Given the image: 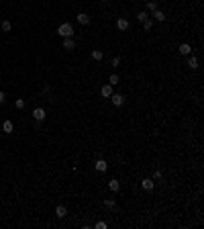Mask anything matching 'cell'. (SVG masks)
<instances>
[{"instance_id":"cell-1","label":"cell","mask_w":204,"mask_h":229,"mask_svg":"<svg viewBox=\"0 0 204 229\" xmlns=\"http://www.w3.org/2000/svg\"><path fill=\"white\" fill-rule=\"evenodd\" d=\"M57 35H59V37H72V35H73V27L69 23H61L57 27Z\"/></svg>"},{"instance_id":"cell-2","label":"cell","mask_w":204,"mask_h":229,"mask_svg":"<svg viewBox=\"0 0 204 229\" xmlns=\"http://www.w3.org/2000/svg\"><path fill=\"white\" fill-rule=\"evenodd\" d=\"M33 119H35V121H37V123H41V121H45V108H35V111H33Z\"/></svg>"},{"instance_id":"cell-3","label":"cell","mask_w":204,"mask_h":229,"mask_svg":"<svg viewBox=\"0 0 204 229\" xmlns=\"http://www.w3.org/2000/svg\"><path fill=\"white\" fill-rule=\"evenodd\" d=\"M110 100H112V104H114V107H122V104H125V98H122V94H114V92H112Z\"/></svg>"},{"instance_id":"cell-4","label":"cell","mask_w":204,"mask_h":229,"mask_svg":"<svg viewBox=\"0 0 204 229\" xmlns=\"http://www.w3.org/2000/svg\"><path fill=\"white\" fill-rule=\"evenodd\" d=\"M73 47H76V41H73L72 37H63V49H68V51H72Z\"/></svg>"},{"instance_id":"cell-5","label":"cell","mask_w":204,"mask_h":229,"mask_svg":"<svg viewBox=\"0 0 204 229\" xmlns=\"http://www.w3.org/2000/svg\"><path fill=\"white\" fill-rule=\"evenodd\" d=\"M100 94H102L104 98H110V96H112V86H110V84H104V86L100 88Z\"/></svg>"},{"instance_id":"cell-6","label":"cell","mask_w":204,"mask_h":229,"mask_svg":"<svg viewBox=\"0 0 204 229\" xmlns=\"http://www.w3.org/2000/svg\"><path fill=\"white\" fill-rule=\"evenodd\" d=\"M117 27H118V31H126L129 27H131V23H129L126 19H118L117 21Z\"/></svg>"},{"instance_id":"cell-7","label":"cell","mask_w":204,"mask_h":229,"mask_svg":"<svg viewBox=\"0 0 204 229\" xmlns=\"http://www.w3.org/2000/svg\"><path fill=\"white\" fill-rule=\"evenodd\" d=\"M108 188H110L112 192H118V190H121V182L118 180H108Z\"/></svg>"},{"instance_id":"cell-8","label":"cell","mask_w":204,"mask_h":229,"mask_svg":"<svg viewBox=\"0 0 204 229\" xmlns=\"http://www.w3.org/2000/svg\"><path fill=\"white\" fill-rule=\"evenodd\" d=\"M0 29L4 31V33H10V31H12V23H10V21H2V23H0Z\"/></svg>"},{"instance_id":"cell-9","label":"cell","mask_w":204,"mask_h":229,"mask_svg":"<svg viewBox=\"0 0 204 229\" xmlns=\"http://www.w3.org/2000/svg\"><path fill=\"white\" fill-rule=\"evenodd\" d=\"M78 23L80 25H90V16H88L86 12H80V15H78Z\"/></svg>"},{"instance_id":"cell-10","label":"cell","mask_w":204,"mask_h":229,"mask_svg":"<svg viewBox=\"0 0 204 229\" xmlns=\"http://www.w3.org/2000/svg\"><path fill=\"white\" fill-rule=\"evenodd\" d=\"M94 168H96L98 172H106V168H108V166H106V162H104V160H98L96 164H94Z\"/></svg>"},{"instance_id":"cell-11","label":"cell","mask_w":204,"mask_h":229,"mask_svg":"<svg viewBox=\"0 0 204 229\" xmlns=\"http://www.w3.org/2000/svg\"><path fill=\"white\" fill-rule=\"evenodd\" d=\"M55 215H57L59 219H63V217L68 215V209H65V207H63V205H59L57 209H55Z\"/></svg>"},{"instance_id":"cell-12","label":"cell","mask_w":204,"mask_h":229,"mask_svg":"<svg viewBox=\"0 0 204 229\" xmlns=\"http://www.w3.org/2000/svg\"><path fill=\"white\" fill-rule=\"evenodd\" d=\"M180 53L182 55H190V53H192V47H190L188 43H182L180 45Z\"/></svg>"},{"instance_id":"cell-13","label":"cell","mask_w":204,"mask_h":229,"mask_svg":"<svg viewBox=\"0 0 204 229\" xmlns=\"http://www.w3.org/2000/svg\"><path fill=\"white\" fill-rule=\"evenodd\" d=\"M2 131L10 135V133H12V121H4V123H2Z\"/></svg>"},{"instance_id":"cell-14","label":"cell","mask_w":204,"mask_h":229,"mask_svg":"<svg viewBox=\"0 0 204 229\" xmlns=\"http://www.w3.org/2000/svg\"><path fill=\"white\" fill-rule=\"evenodd\" d=\"M153 19L159 21V23H163V21H165V15L161 12V10H153Z\"/></svg>"},{"instance_id":"cell-15","label":"cell","mask_w":204,"mask_h":229,"mask_svg":"<svg viewBox=\"0 0 204 229\" xmlns=\"http://www.w3.org/2000/svg\"><path fill=\"white\" fill-rule=\"evenodd\" d=\"M102 57H104V53H102L100 49H94V51H92V59H94V62H100Z\"/></svg>"},{"instance_id":"cell-16","label":"cell","mask_w":204,"mask_h":229,"mask_svg":"<svg viewBox=\"0 0 204 229\" xmlns=\"http://www.w3.org/2000/svg\"><path fill=\"white\" fill-rule=\"evenodd\" d=\"M104 207H106V209H114V207H117V200H114V199L110 196V199L104 200Z\"/></svg>"},{"instance_id":"cell-17","label":"cell","mask_w":204,"mask_h":229,"mask_svg":"<svg viewBox=\"0 0 204 229\" xmlns=\"http://www.w3.org/2000/svg\"><path fill=\"white\" fill-rule=\"evenodd\" d=\"M143 188H145V190H153V180H151V178H145V180H143Z\"/></svg>"},{"instance_id":"cell-18","label":"cell","mask_w":204,"mask_h":229,"mask_svg":"<svg viewBox=\"0 0 204 229\" xmlns=\"http://www.w3.org/2000/svg\"><path fill=\"white\" fill-rule=\"evenodd\" d=\"M141 23H143V29H145V31H149V29H151V27H153V21H151V19H149V16H147V19H145V21H141Z\"/></svg>"},{"instance_id":"cell-19","label":"cell","mask_w":204,"mask_h":229,"mask_svg":"<svg viewBox=\"0 0 204 229\" xmlns=\"http://www.w3.org/2000/svg\"><path fill=\"white\" fill-rule=\"evenodd\" d=\"M188 66H190V68H192V70H196V68H198V59H196L194 55H192V57L188 59Z\"/></svg>"},{"instance_id":"cell-20","label":"cell","mask_w":204,"mask_h":229,"mask_svg":"<svg viewBox=\"0 0 204 229\" xmlns=\"http://www.w3.org/2000/svg\"><path fill=\"white\" fill-rule=\"evenodd\" d=\"M108 84H110V86H114V84H118V76H117V74H112L110 78H108Z\"/></svg>"},{"instance_id":"cell-21","label":"cell","mask_w":204,"mask_h":229,"mask_svg":"<svg viewBox=\"0 0 204 229\" xmlns=\"http://www.w3.org/2000/svg\"><path fill=\"white\" fill-rule=\"evenodd\" d=\"M147 8H149L151 12H153V10H157V2H153V0H149V2H147Z\"/></svg>"},{"instance_id":"cell-22","label":"cell","mask_w":204,"mask_h":229,"mask_svg":"<svg viewBox=\"0 0 204 229\" xmlns=\"http://www.w3.org/2000/svg\"><path fill=\"white\" fill-rule=\"evenodd\" d=\"M16 108H24V100H23V98H16Z\"/></svg>"},{"instance_id":"cell-23","label":"cell","mask_w":204,"mask_h":229,"mask_svg":"<svg viewBox=\"0 0 204 229\" xmlns=\"http://www.w3.org/2000/svg\"><path fill=\"white\" fill-rule=\"evenodd\" d=\"M145 19H147L145 12H139V15H137V21H139V23H141V21H145Z\"/></svg>"},{"instance_id":"cell-24","label":"cell","mask_w":204,"mask_h":229,"mask_svg":"<svg viewBox=\"0 0 204 229\" xmlns=\"http://www.w3.org/2000/svg\"><path fill=\"white\" fill-rule=\"evenodd\" d=\"M96 229H106V223H104V221H98V223H96Z\"/></svg>"},{"instance_id":"cell-25","label":"cell","mask_w":204,"mask_h":229,"mask_svg":"<svg viewBox=\"0 0 204 229\" xmlns=\"http://www.w3.org/2000/svg\"><path fill=\"white\" fill-rule=\"evenodd\" d=\"M118 63H121V57H112V66L114 68H118Z\"/></svg>"},{"instance_id":"cell-26","label":"cell","mask_w":204,"mask_h":229,"mask_svg":"<svg viewBox=\"0 0 204 229\" xmlns=\"http://www.w3.org/2000/svg\"><path fill=\"white\" fill-rule=\"evenodd\" d=\"M153 180H161V172H159V170H157L155 174H153Z\"/></svg>"},{"instance_id":"cell-27","label":"cell","mask_w":204,"mask_h":229,"mask_svg":"<svg viewBox=\"0 0 204 229\" xmlns=\"http://www.w3.org/2000/svg\"><path fill=\"white\" fill-rule=\"evenodd\" d=\"M4 100H6V96H4V92H2V90H0V104L4 103Z\"/></svg>"}]
</instances>
